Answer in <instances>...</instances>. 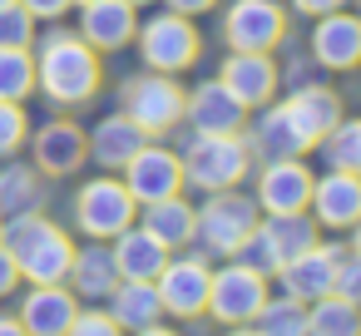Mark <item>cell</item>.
<instances>
[{"instance_id":"cell-10","label":"cell","mask_w":361,"mask_h":336,"mask_svg":"<svg viewBox=\"0 0 361 336\" xmlns=\"http://www.w3.org/2000/svg\"><path fill=\"white\" fill-rule=\"evenodd\" d=\"M154 292H159L164 311H173V316H198V311H208V267H203L198 257L164 262L159 277H154Z\"/></svg>"},{"instance_id":"cell-12","label":"cell","mask_w":361,"mask_h":336,"mask_svg":"<svg viewBox=\"0 0 361 336\" xmlns=\"http://www.w3.org/2000/svg\"><path fill=\"white\" fill-rule=\"evenodd\" d=\"M243 109H262L277 89V65L267 60V50H238L228 65H223V80H218Z\"/></svg>"},{"instance_id":"cell-39","label":"cell","mask_w":361,"mask_h":336,"mask_svg":"<svg viewBox=\"0 0 361 336\" xmlns=\"http://www.w3.org/2000/svg\"><path fill=\"white\" fill-rule=\"evenodd\" d=\"M20 6H25L30 15H40V20H60V15L75 6V0H20Z\"/></svg>"},{"instance_id":"cell-31","label":"cell","mask_w":361,"mask_h":336,"mask_svg":"<svg viewBox=\"0 0 361 336\" xmlns=\"http://www.w3.org/2000/svg\"><path fill=\"white\" fill-rule=\"evenodd\" d=\"M252 321H257V336H307V311H302L297 297L262 301Z\"/></svg>"},{"instance_id":"cell-17","label":"cell","mask_w":361,"mask_h":336,"mask_svg":"<svg viewBox=\"0 0 361 336\" xmlns=\"http://www.w3.org/2000/svg\"><path fill=\"white\" fill-rule=\"evenodd\" d=\"M114 272L119 277H129V282H154L159 277V267L169 262V247L154 237V232H144V228H124V232H114Z\"/></svg>"},{"instance_id":"cell-50","label":"cell","mask_w":361,"mask_h":336,"mask_svg":"<svg viewBox=\"0 0 361 336\" xmlns=\"http://www.w3.org/2000/svg\"><path fill=\"white\" fill-rule=\"evenodd\" d=\"M356 6H361V0H356ZM356 20H361V15H356Z\"/></svg>"},{"instance_id":"cell-3","label":"cell","mask_w":361,"mask_h":336,"mask_svg":"<svg viewBox=\"0 0 361 336\" xmlns=\"http://www.w3.org/2000/svg\"><path fill=\"white\" fill-rule=\"evenodd\" d=\"M247 173V144L238 134H198V144L183 158V178L203 193H223Z\"/></svg>"},{"instance_id":"cell-24","label":"cell","mask_w":361,"mask_h":336,"mask_svg":"<svg viewBox=\"0 0 361 336\" xmlns=\"http://www.w3.org/2000/svg\"><path fill=\"white\" fill-rule=\"evenodd\" d=\"M109 316L119 321V326H129V331H144V326H154L159 316H164V301H159V292H154V282H114V292H109Z\"/></svg>"},{"instance_id":"cell-46","label":"cell","mask_w":361,"mask_h":336,"mask_svg":"<svg viewBox=\"0 0 361 336\" xmlns=\"http://www.w3.org/2000/svg\"><path fill=\"white\" fill-rule=\"evenodd\" d=\"M129 6H134V11H139V6H149V0H129Z\"/></svg>"},{"instance_id":"cell-5","label":"cell","mask_w":361,"mask_h":336,"mask_svg":"<svg viewBox=\"0 0 361 336\" xmlns=\"http://www.w3.org/2000/svg\"><path fill=\"white\" fill-rule=\"evenodd\" d=\"M139 55H144L149 70L178 75V70H188V65L198 60V30H193L188 15H178V11L154 15V20L144 25V35H139Z\"/></svg>"},{"instance_id":"cell-8","label":"cell","mask_w":361,"mask_h":336,"mask_svg":"<svg viewBox=\"0 0 361 336\" xmlns=\"http://www.w3.org/2000/svg\"><path fill=\"white\" fill-rule=\"evenodd\" d=\"M267 301V287H262V277L252 272V267H243V262H233V267H223L218 277H208V311L218 316V321H252L257 316V306Z\"/></svg>"},{"instance_id":"cell-34","label":"cell","mask_w":361,"mask_h":336,"mask_svg":"<svg viewBox=\"0 0 361 336\" xmlns=\"http://www.w3.org/2000/svg\"><path fill=\"white\" fill-rule=\"evenodd\" d=\"M35 40V15L11 0V6H0V50H30Z\"/></svg>"},{"instance_id":"cell-11","label":"cell","mask_w":361,"mask_h":336,"mask_svg":"<svg viewBox=\"0 0 361 336\" xmlns=\"http://www.w3.org/2000/svg\"><path fill=\"white\" fill-rule=\"evenodd\" d=\"M287 20H282V6H272V0H238L223 20V35L233 50H272Z\"/></svg>"},{"instance_id":"cell-19","label":"cell","mask_w":361,"mask_h":336,"mask_svg":"<svg viewBox=\"0 0 361 336\" xmlns=\"http://www.w3.org/2000/svg\"><path fill=\"white\" fill-rule=\"evenodd\" d=\"M183 119L198 134H238L243 119H247V109L223 85H203V89H193V99H183Z\"/></svg>"},{"instance_id":"cell-16","label":"cell","mask_w":361,"mask_h":336,"mask_svg":"<svg viewBox=\"0 0 361 336\" xmlns=\"http://www.w3.org/2000/svg\"><path fill=\"white\" fill-rule=\"evenodd\" d=\"M134 30H139V15L129 0H90L80 15V35L94 50H119V45H129Z\"/></svg>"},{"instance_id":"cell-21","label":"cell","mask_w":361,"mask_h":336,"mask_svg":"<svg viewBox=\"0 0 361 336\" xmlns=\"http://www.w3.org/2000/svg\"><path fill=\"white\" fill-rule=\"evenodd\" d=\"M282 109H287V119L302 129L307 144H322V139L341 124V99H336L331 89H297Z\"/></svg>"},{"instance_id":"cell-37","label":"cell","mask_w":361,"mask_h":336,"mask_svg":"<svg viewBox=\"0 0 361 336\" xmlns=\"http://www.w3.org/2000/svg\"><path fill=\"white\" fill-rule=\"evenodd\" d=\"M65 336H124V326L109 316V311H75V321H70V331Z\"/></svg>"},{"instance_id":"cell-38","label":"cell","mask_w":361,"mask_h":336,"mask_svg":"<svg viewBox=\"0 0 361 336\" xmlns=\"http://www.w3.org/2000/svg\"><path fill=\"white\" fill-rule=\"evenodd\" d=\"M331 292H336V297H346L351 306H361V257H351V262H341V257H336Z\"/></svg>"},{"instance_id":"cell-30","label":"cell","mask_w":361,"mask_h":336,"mask_svg":"<svg viewBox=\"0 0 361 336\" xmlns=\"http://www.w3.org/2000/svg\"><path fill=\"white\" fill-rule=\"evenodd\" d=\"M262 228H267V237L277 242L282 262H287V257H297L302 247H312V242H317V223H312L307 213H272V223H262Z\"/></svg>"},{"instance_id":"cell-40","label":"cell","mask_w":361,"mask_h":336,"mask_svg":"<svg viewBox=\"0 0 361 336\" xmlns=\"http://www.w3.org/2000/svg\"><path fill=\"white\" fill-rule=\"evenodd\" d=\"M16 282H20V267H16L11 247L0 242V297H6V292H16Z\"/></svg>"},{"instance_id":"cell-4","label":"cell","mask_w":361,"mask_h":336,"mask_svg":"<svg viewBox=\"0 0 361 336\" xmlns=\"http://www.w3.org/2000/svg\"><path fill=\"white\" fill-rule=\"evenodd\" d=\"M257 228V203H247L243 193L223 188V193H208V208L193 213V232L203 237L208 252H238V242Z\"/></svg>"},{"instance_id":"cell-28","label":"cell","mask_w":361,"mask_h":336,"mask_svg":"<svg viewBox=\"0 0 361 336\" xmlns=\"http://www.w3.org/2000/svg\"><path fill=\"white\" fill-rule=\"evenodd\" d=\"M40 208V168H20L11 163L6 173H0V213L11 218H25Z\"/></svg>"},{"instance_id":"cell-42","label":"cell","mask_w":361,"mask_h":336,"mask_svg":"<svg viewBox=\"0 0 361 336\" xmlns=\"http://www.w3.org/2000/svg\"><path fill=\"white\" fill-rule=\"evenodd\" d=\"M208 6H213V0H169V11H178V15H198Z\"/></svg>"},{"instance_id":"cell-45","label":"cell","mask_w":361,"mask_h":336,"mask_svg":"<svg viewBox=\"0 0 361 336\" xmlns=\"http://www.w3.org/2000/svg\"><path fill=\"white\" fill-rule=\"evenodd\" d=\"M351 228H356V237H351V247H356V257H361V218H356Z\"/></svg>"},{"instance_id":"cell-14","label":"cell","mask_w":361,"mask_h":336,"mask_svg":"<svg viewBox=\"0 0 361 336\" xmlns=\"http://www.w3.org/2000/svg\"><path fill=\"white\" fill-rule=\"evenodd\" d=\"M312 198V173L297 158H272L257 178V208L267 213H302Z\"/></svg>"},{"instance_id":"cell-6","label":"cell","mask_w":361,"mask_h":336,"mask_svg":"<svg viewBox=\"0 0 361 336\" xmlns=\"http://www.w3.org/2000/svg\"><path fill=\"white\" fill-rule=\"evenodd\" d=\"M75 223L90 237H114L134 223V193L119 178H94L75 193Z\"/></svg>"},{"instance_id":"cell-23","label":"cell","mask_w":361,"mask_h":336,"mask_svg":"<svg viewBox=\"0 0 361 336\" xmlns=\"http://www.w3.org/2000/svg\"><path fill=\"white\" fill-rule=\"evenodd\" d=\"M144 144H149V134H144L129 114H109L104 124H94V139H90L85 149H90L104 168H124V163H129Z\"/></svg>"},{"instance_id":"cell-20","label":"cell","mask_w":361,"mask_h":336,"mask_svg":"<svg viewBox=\"0 0 361 336\" xmlns=\"http://www.w3.org/2000/svg\"><path fill=\"white\" fill-rule=\"evenodd\" d=\"M312 50L326 70H356L361 65V20L356 15H322V25L312 30Z\"/></svg>"},{"instance_id":"cell-15","label":"cell","mask_w":361,"mask_h":336,"mask_svg":"<svg viewBox=\"0 0 361 336\" xmlns=\"http://www.w3.org/2000/svg\"><path fill=\"white\" fill-rule=\"evenodd\" d=\"M277 272H282L287 297H297V301H317V297H326V292H331V277H336V252L312 242V247H302L297 257H287Z\"/></svg>"},{"instance_id":"cell-29","label":"cell","mask_w":361,"mask_h":336,"mask_svg":"<svg viewBox=\"0 0 361 336\" xmlns=\"http://www.w3.org/2000/svg\"><path fill=\"white\" fill-rule=\"evenodd\" d=\"M257 139H262V149H267L272 158H297L302 149H312V144L302 139V129L287 119V109H282V104H277V109H267V119H262Z\"/></svg>"},{"instance_id":"cell-35","label":"cell","mask_w":361,"mask_h":336,"mask_svg":"<svg viewBox=\"0 0 361 336\" xmlns=\"http://www.w3.org/2000/svg\"><path fill=\"white\" fill-rule=\"evenodd\" d=\"M238 252H243V267H252L257 277H267V272H277V267H282V252H277V242L267 237V228H262V223L238 242Z\"/></svg>"},{"instance_id":"cell-49","label":"cell","mask_w":361,"mask_h":336,"mask_svg":"<svg viewBox=\"0 0 361 336\" xmlns=\"http://www.w3.org/2000/svg\"><path fill=\"white\" fill-rule=\"evenodd\" d=\"M80 6H90V0H80Z\"/></svg>"},{"instance_id":"cell-9","label":"cell","mask_w":361,"mask_h":336,"mask_svg":"<svg viewBox=\"0 0 361 336\" xmlns=\"http://www.w3.org/2000/svg\"><path fill=\"white\" fill-rule=\"evenodd\" d=\"M124 188L134 193V203H159V198H173L183 188V158L169 154V149H139L129 163H124Z\"/></svg>"},{"instance_id":"cell-26","label":"cell","mask_w":361,"mask_h":336,"mask_svg":"<svg viewBox=\"0 0 361 336\" xmlns=\"http://www.w3.org/2000/svg\"><path fill=\"white\" fill-rule=\"evenodd\" d=\"M307 336H361V311H356L346 297L326 292V297H317L312 311H307Z\"/></svg>"},{"instance_id":"cell-36","label":"cell","mask_w":361,"mask_h":336,"mask_svg":"<svg viewBox=\"0 0 361 336\" xmlns=\"http://www.w3.org/2000/svg\"><path fill=\"white\" fill-rule=\"evenodd\" d=\"M25 109L16 99H0V158H11L20 144H25Z\"/></svg>"},{"instance_id":"cell-41","label":"cell","mask_w":361,"mask_h":336,"mask_svg":"<svg viewBox=\"0 0 361 336\" xmlns=\"http://www.w3.org/2000/svg\"><path fill=\"white\" fill-rule=\"evenodd\" d=\"M297 11H307V15H331V11H341L346 0H292Z\"/></svg>"},{"instance_id":"cell-27","label":"cell","mask_w":361,"mask_h":336,"mask_svg":"<svg viewBox=\"0 0 361 336\" xmlns=\"http://www.w3.org/2000/svg\"><path fill=\"white\" fill-rule=\"evenodd\" d=\"M65 277H75V287H80L85 297H109V292H114V282H119L114 257H109L104 247H85V252H75Z\"/></svg>"},{"instance_id":"cell-7","label":"cell","mask_w":361,"mask_h":336,"mask_svg":"<svg viewBox=\"0 0 361 336\" xmlns=\"http://www.w3.org/2000/svg\"><path fill=\"white\" fill-rule=\"evenodd\" d=\"M124 114L144 134H164L183 119V89L173 85V75H139L124 85Z\"/></svg>"},{"instance_id":"cell-18","label":"cell","mask_w":361,"mask_h":336,"mask_svg":"<svg viewBox=\"0 0 361 336\" xmlns=\"http://www.w3.org/2000/svg\"><path fill=\"white\" fill-rule=\"evenodd\" d=\"M75 321V297L60 282H35V292L20 306V326L30 336H65Z\"/></svg>"},{"instance_id":"cell-47","label":"cell","mask_w":361,"mask_h":336,"mask_svg":"<svg viewBox=\"0 0 361 336\" xmlns=\"http://www.w3.org/2000/svg\"><path fill=\"white\" fill-rule=\"evenodd\" d=\"M233 336H257V331H233Z\"/></svg>"},{"instance_id":"cell-48","label":"cell","mask_w":361,"mask_h":336,"mask_svg":"<svg viewBox=\"0 0 361 336\" xmlns=\"http://www.w3.org/2000/svg\"><path fill=\"white\" fill-rule=\"evenodd\" d=\"M0 6H11V0H0Z\"/></svg>"},{"instance_id":"cell-32","label":"cell","mask_w":361,"mask_h":336,"mask_svg":"<svg viewBox=\"0 0 361 336\" xmlns=\"http://www.w3.org/2000/svg\"><path fill=\"white\" fill-rule=\"evenodd\" d=\"M35 89V60L30 50H0V99H25Z\"/></svg>"},{"instance_id":"cell-43","label":"cell","mask_w":361,"mask_h":336,"mask_svg":"<svg viewBox=\"0 0 361 336\" xmlns=\"http://www.w3.org/2000/svg\"><path fill=\"white\" fill-rule=\"evenodd\" d=\"M0 336H30L20 321H11V316H0Z\"/></svg>"},{"instance_id":"cell-25","label":"cell","mask_w":361,"mask_h":336,"mask_svg":"<svg viewBox=\"0 0 361 336\" xmlns=\"http://www.w3.org/2000/svg\"><path fill=\"white\" fill-rule=\"evenodd\" d=\"M144 232H154L164 247H183L193 237V208L173 193V198H159L144 208Z\"/></svg>"},{"instance_id":"cell-33","label":"cell","mask_w":361,"mask_h":336,"mask_svg":"<svg viewBox=\"0 0 361 336\" xmlns=\"http://www.w3.org/2000/svg\"><path fill=\"white\" fill-rule=\"evenodd\" d=\"M326 158L336 163V168H346V173H361V119H351V124H336L326 139Z\"/></svg>"},{"instance_id":"cell-2","label":"cell","mask_w":361,"mask_h":336,"mask_svg":"<svg viewBox=\"0 0 361 336\" xmlns=\"http://www.w3.org/2000/svg\"><path fill=\"white\" fill-rule=\"evenodd\" d=\"M6 247H11V257H16L20 277H30V282H60V277L70 272V257H75L70 237H65L55 223H45L40 213L11 218Z\"/></svg>"},{"instance_id":"cell-13","label":"cell","mask_w":361,"mask_h":336,"mask_svg":"<svg viewBox=\"0 0 361 336\" xmlns=\"http://www.w3.org/2000/svg\"><path fill=\"white\" fill-rule=\"evenodd\" d=\"M307 208H312L317 223H326V228H351V223L361 218V173L331 168L326 178H312Z\"/></svg>"},{"instance_id":"cell-22","label":"cell","mask_w":361,"mask_h":336,"mask_svg":"<svg viewBox=\"0 0 361 336\" xmlns=\"http://www.w3.org/2000/svg\"><path fill=\"white\" fill-rule=\"evenodd\" d=\"M85 134L75 129V124H50V129H40L35 134V168L40 173H50V178H65V173H75L80 163H85Z\"/></svg>"},{"instance_id":"cell-1","label":"cell","mask_w":361,"mask_h":336,"mask_svg":"<svg viewBox=\"0 0 361 336\" xmlns=\"http://www.w3.org/2000/svg\"><path fill=\"white\" fill-rule=\"evenodd\" d=\"M35 85L60 99V104H80L99 89V60H94V45L85 35H45L40 40V60H35Z\"/></svg>"},{"instance_id":"cell-44","label":"cell","mask_w":361,"mask_h":336,"mask_svg":"<svg viewBox=\"0 0 361 336\" xmlns=\"http://www.w3.org/2000/svg\"><path fill=\"white\" fill-rule=\"evenodd\" d=\"M134 336H173V331H164V326L154 321V326H144V331H134Z\"/></svg>"}]
</instances>
